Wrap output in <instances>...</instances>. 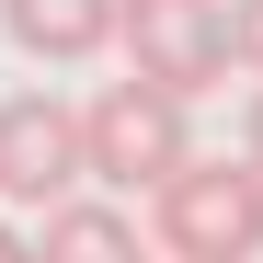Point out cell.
<instances>
[{
	"label": "cell",
	"instance_id": "obj_7",
	"mask_svg": "<svg viewBox=\"0 0 263 263\" xmlns=\"http://www.w3.org/2000/svg\"><path fill=\"white\" fill-rule=\"evenodd\" d=\"M229 69L263 80V0H229Z\"/></svg>",
	"mask_w": 263,
	"mask_h": 263
},
{
	"label": "cell",
	"instance_id": "obj_2",
	"mask_svg": "<svg viewBox=\"0 0 263 263\" xmlns=\"http://www.w3.org/2000/svg\"><path fill=\"white\" fill-rule=\"evenodd\" d=\"M195 160V126L172 92H149V80H103L92 103H80V172L115 195H149L160 172H183Z\"/></svg>",
	"mask_w": 263,
	"mask_h": 263
},
{
	"label": "cell",
	"instance_id": "obj_3",
	"mask_svg": "<svg viewBox=\"0 0 263 263\" xmlns=\"http://www.w3.org/2000/svg\"><path fill=\"white\" fill-rule=\"evenodd\" d=\"M115 34H126V80H149L172 103L217 92V69H229V12L217 0H115Z\"/></svg>",
	"mask_w": 263,
	"mask_h": 263
},
{
	"label": "cell",
	"instance_id": "obj_4",
	"mask_svg": "<svg viewBox=\"0 0 263 263\" xmlns=\"http://www.w3.org/2000/svg\"><path fill=\"white\" fill-rule=\"evenodd\" d=\"M0 195L12 206H69L80 195V103H58V92L0 103Z\"/></svg>",
	"mask_w": 263,
	"mask_h": 263
},
{
	"label": "cell",
	"instance_id": "obj_9",
	"mask_svg": "<svg viewBox=\"0 0 263 263\" xmlns=\"http://www.w3.org/2000/svg\"><path fill=\"white\" fill-rule=\"evenodd\" d=\"M0 263H34V240H23V229H0Z\"/></svg>",
	"mask_w": 263,
	"mask_h": 263
},
{
	"label": "cell",
	"instance_id": "obj_6",
	"mask_svg": "<svg viewBox=\"0 0 263 263\" xmlns=\"http://www.w3.org/2000/svg\"><path fill=\"white\" fill-rule=\"evenodd\" d=\"M0 34H12L23 58H103L115 46V0H0Z\"/></svg>",
	"mask_w": 263,
	"mask_h": 263
},
{
	"label": "cell",
	"instance_id": "obj_5",
	"mask_svg": "<svg viewBox=\"0 0 263 263\" xmlns=\"http://www.w3.org/2000/svg\"><path fill=\"white\" fill-rule=\"evenodd\" d=\"M34 263H149V229L126 206H103V195H69L34 229Z\"/></svg>",
	"mask_w": 263,
	"mask_h": 263
},
{
	"label": "cell",
	"instance_id": "obj_1",
	"mask_svg": "<svg viewBox=\"0 0 263 263\" xmlns=\"http://www.w3.org/2000/svg\"><path fill=\"white\" fill-rule=\"evenodd\" d=\"M149 240L172 263H252L263 252V183L252 160H183L149 183Z\"/></svg>",
	"mask_w": 263,
	"mask_h": 263
},
{
	"label": "cell",
	"instance_id": "obj_8",
	"mask_svg": "<svg viewBox=\"0 0 263 263\" xmlns=\"http://www.w3.org/2000/svg\"><path fill=\"white\" fill-rule=\"evenodd\" d=\"M240 160H252V183H263V92H252V138H240Z\"/></svg>",
	"mask_w": 263,
	"mask_h": 263
}]
</instances>
